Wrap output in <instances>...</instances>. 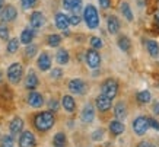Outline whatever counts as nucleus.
Returning <instances> with one entry per match:
<instances>
[{"mask_svg": "<svg viewBox=\"0 0 159 147\" xmlns=\"http://www.w3.org/2000/svg\"><path fill=\"white\" fill-rule=\"evenodd\" d=\"M58 106H60V104H58L57 99H50L48 100V108H50V111L57 112V111H58Z\"/></svg>", "mask_w": 159, "mask_h": 147, "instance_id": "ea45409f", "label": "nucleus"}, {"mask_svg": "<svg viewBox=\"0 0 159 147\" xmlns=\"http://www.w3.org/2000/svg\"><path fill=\"white\" fill-rule=\"evenodd\" d=\"M114 115H116V119H120V121H123V119L127 117V108H125V104L123 100L116 105V108H114Z\"/></svg>", "mask_w": 159, "mask_h": 147, "instance_id": "393cba45", "label": "nucleus"}, {"mask_svg": "<svg viewBox=\"0 0 159 147\" xmlns=\"http://www.w3.org/2000/svg\"><path fill=\"white\" fill-rule=\"evenodd\" d=\"M155 22H156V25H159V12L155 13Z\"/></svg>", "mask_w": 159, "mask_h": 147, "instance_id": "a18cd8bd", "label": "nucleus"}, {"mask_svg": "<svg viewBox=\"0 0 159 147\" xmlns=\"http://www.w3.org/2000/svg\"><path fill=\"white\" fill-rule=\"evenodd\" d=\"M2 80H3V73H2V70H0V83H2Z\"/></svg>", "mask_w": 159, "mask_h": 147, "instance_id": "09e8293b", "label": "nucleus"}, {"mask_svg": "<svg viewBox=\"0 0 159 147\" xmlns=\"http://www.w3.org/2000/svg\"><path fill=\"white\" fill-rule=\"evenodd\" d=\"M26 100H28V105L32 106V108H41L44 105L43 95H41L39 92H37V90H31L28 98H26Z\"/></svg>", "mask_w": 159, "mask_h": 147, "instance_id": "9b49d317", "label": "nucleus"}, {"mask_svg": "<svg viewBox=\"0 0 159 147\" xmlns=\"http://www.w3.org/2000/svg\"><path fill=\"white\" fill-rule=\"evenodd\" d=\"M107 29H108V32L111 35H117V33L120 32V20H118L117 16L110 15L107 18Z\"/></svg>", "mask_w": 159, "mask_h": 147, "instance_id": "dca6fc26", "label": "nucleus"}, {"mask_svg": "<svg viewBox=\"0 0 159 147\" xmlns=\"http://www.w3.org/2000/svg\"><path fill=\"white\" fill-rule=\"evenodd\" d=\"M67 144V138L64 133H57L53 137V146L54 147H66Z\"/></svg>", "mask_w": 159, "mask_h": 147, "instance_id": "bb28decb", "label": "nucleus"}, {"mask_svg": "<svg viewBox=\"0 0 159 147\" xmlns=\"http://www.w3.org/2000/svg\"><path fill=\"white\" fill-rule=\"evenodd\" d=\"M54 25H56V28L60 29V31L69 29V26H70L69 16L66 13H63V12H57L56 16H54Z\"/></svg>", "mask_w": 159, "mask_h": 147, "instance_id": "f8f14e48", "label": "nucleus"}, {"mask_svg": "<svg viewBox=\"0 0 159 147\" xmlns=\"http://www.w3.org/2000/svg\"><path fill=\"white\" fill-rule=\"evenodd\" d=\"M6 76H7V80L12 83V85H18L22 77H24V66L20 63H12L9 67H7V71H6Z\"/></svg>", "mask_w": 159, "mask_h": 147, "instance_id": "7ed1b4c3", "label": "nucleus"}, {"mask_svg": "<svg viewBox=\"0 0 159 147\" xmlns=\"http://www.w3.org/2000/svg\"><path fill=\"white\" fill-rule=\"evenodd\" d=\"M85 60H86L88 67L92 69V70H97V69H99V66H101V56H99L98 50H93V48L88 50V51L85 52Z\"/></svg>", "mask_w": 159, "mask_h": 147, "instance_id": "39448f33", "label": "nucleus"}, {"mask_svg": "<svg viewBox=\"0 0 159 147\" xmlns=\"http://www.w3.org/2000/svg\"><path fill=\"white\" fill-rule=\"evenodd\" d=\"M146 50H148V52H149L150 57L153 58H158L159 57V45L156 41H153V39H146Z\"/></svg>", "mask_w": 159, "mask_h": 147, "instance_id": "b1692460", "label": "nucleus"}, {"mask_svg": "<svg viewBox=\"0 0 159 147\" xmlns=\"http://www.w3.org/2000/svg\"><path fill=\"white\" fill-rule=\"evenodd\" d=\"M108 128H110V133L112 134V136H120V134L124 133V124H123V121H120V119H112L110 122V125H108Z\"/></svg>", "mask_w": 159, "mask_h": 147, "instance_id": "412c9836", "label": "nucleus"}, {"mask_svg": "<svg viewBox=\"0 0 159 147\" xmlns=\"http://www.w3.org/2000/svg\"><path fill=\"white\" fill-rule=\"evenodd\" d=\"M29 25H31V28L32 29H39L43 28L44 25H45V16H44L43 12H39V10H35L31 13L29 16Z\"/></svg>", "mask_w": 159, "mask_h": 147, "instance_id": "1a4fd4ad", "label": "nucleus"}, {"mask_svg": "<svg viewBox=\"0 0 159 147\" xmlns=\"http://www.w3.org/2000/svg\"><path fill=\"white\" fill-rule=\"evenodd\" d=\"M101 93L110 99H114L118 95V82L116 79H111V77L104 80L101 85Z\"/></svg>", "mask_w": 159, "mask_h": 147, "instance_id": "20e7f679", "label": "nucleus"}, {"mask_svg": "<svg viewBox=\"0 0 159 147\" xmlns=\"http://www.w3.org/2000/svg\"><path fill=\"white\" fill-rule=\"evenodd\" d=\"M67 87L73 95H83V93L86 92L88 85H86V82L85 80L79 79V77H75V79H72V80L69 82Z\"/></svg>", "mask_w": 159, "mask_h": 147, "instance_id": "0eeeda50", "label": "nucleus"}, {"mask_svg": "<svg viewBox=\"0 0 159 147\" xmlns=\"http://www.w3.org/2000/svg\"><path fill=\"white\" fill-rule=\"evenodd\" d=\"M93 118H95V109L91 104H86L83 106L82 112H80V119L85 124H91L93 121Z\"/></svg>", "mask_w": 159, "mask_h": 147, "instance_id": "2eb2a0df", "label": "nucleus"}, {"mask_svg": "<svg viewBox=\"0 0 159 147\" xmlns=\"http://www.w3.org/2000/svg\"><path fill=\"white\" fill-rule=\"evenodd\" d=\"M61 44V35L58 33H50L47 37V45L51 48H57Z\"/></svg>", "mask_w": 159, "mask_h": 147, "instance_id": "a878e982", "label": "nucleus"}, {"mask_svg": "<svg viewBox=\"0 0 159 147\" xmlns=\"http://www.w3.org/2000/svg\"><path fill=\"white\" fill-rule=\"evenodd\" d=\"M9 131L12 136H18L24 131V119L20 117H15L9 124Z\"/></svg>", "mask_w": 159, "mask_h": 147, "instance_id": "a211bd4d", "label": "nucleus"}, {"mask_svg": "<svg viewBox=\"0 0 159 147\" xmlns=\"http://www.w3.org/2000/svg\"><path fill=\"white\" fill-rule=\"evenodd\" d=\"M19 147H35L37 146V138L32 131H22L19 137Z\"/></svg>", "mask_w": 159, "mask_h": 147, "instance_id": "9d476101", "label": "nucleus"}, {"mask_svg": "<svg viewBox=\"0 0 159 147\" xmlns=\"http://www.w3.org/2000/svg\"><path fill=\"white\" fill-rule=\"evenodd\" d=\"M63 35H64V37H69V35H70V31H69V29H64V31H63Z\"/></svg>", "mask_w": 159, "mask_h": 147, "instance_id": "49530a36", "label": "nucleus"}, {"mask_svg": "<svg viewBox=\"0 0 159 147\" xmlns=\"http://www.w3.org/2000/svg\"><path fill=\"white\" fill-rule=\"evenodd\" d=\"M137 147H158V146H155L153 143H150V141H140L137 144Z\"/></svg>", "mask_w": 159, "mask_h": 147, "instance_id": "37998d69", "label": "nucleus"}, {"mask_svg": "<svg viewBox=\"0 0 159 147\" xmlns=\"http://www.w3.org/2000/svg\"><path fill=\"white\" fill-rule=\"evenodd\" d=\"M148 128H149V124H148V118L146 117L140 115V117L134 118V121H133V131L137 136H145Z\"/></svg>", "mask_w": 159, "mask_h": 147, "instance_id": "6e6552de", "label": "nucleus"}, {"mask_svg": "<svg viewBox=\"0 0 159 147\" xmlns=\"http://www.w3.org/2000/svg\"><path fill=\"white\" fill-rule=\"evenodd\" d=\"M80 20H82V18L79 16V13H72L69 16V22H70V25H73V26H77V25L80 24Z\"/></svg>", "mask_w": 159, "mask_h": 147, "instance_id": "4c0bfd02", "label": "nucleus"}, {"mask_svg": "<svg viewBox=\"0 0 159 147\" xmlns=\"http://www.w3.org/2000/svg\"><path fill=\"white\" fill-rule=\"evenodd\" d=\"M37 66L41 71H48L51 69V57L48 52H41L37 60Z\"/></svg>", "mask_w": 159, "mask_h": 147, "instance_id": "4468645a", "label": "nucleus"}, {"mask_svg": "<svg viewBox=\"0 0 159 147\" xmlns=\"http://www.w3.org/2000/svg\"><path fill=\"white\" fill-rule=\"evenodd\" d=\"M56 61L60 64V66H64L70 61V54L66 48H60L57 52H56Z\"/></svg>", "mask_w": 159, "mask_h": 147, "instance_id": "5701e85b", "label": "nucleus"}, {"mask_svg": "<svg viewBox=\"0 0 159 147\" xmlns=\"http://www.w3.org/2000/svg\"><path fill=\"white\" fill-rule=\"evenodd\" d=\"M104 136H105V133H104V130L102 128H98V130H95L93 133H92V140L93 141H101L102 138H104Z\"/></svg>", "mask_w": 159, "mask_h": 147, "instance_id": "e433bc0d", "label": "nucleus"}, {"mask_svg": "<svg viewBox=\"0 0 159 147\" xmlns=\"http://www.w3.org/2000/svg\"><path fill=\"white\" fill-rule=\"evenodd\" d=\"M19 39L18 38H9L7 39V45H6V51L9 54H15L19 50Z\"/></svg>", "mask_w": 159, "mask_h": 147, "instance_id": "cd10ccee", "label": "nucleus"}, {"mask_svg": "<svg viewBox=\"0 0 159 147\" xmlns=\"http://www.w3.org/2000/svg\"><path fill=\"white\" fill-rule=\"evenodd\" d=\"M37 2H38V0H20V6H22L24 10H29L37 5Z\"/></svg>", "mask_w": 159, "mask_h": 147, "instance_id": "c9c22d12", "label": "nucleus"}, {"mask_svg": "<svg viewBox=\"0 0 159 147\" xmlns=\"http://www.w3.org/2000/svg\"><path fill=\"white\" fill-rule=\"evenodd\" d=\"M99 6H101V9L108 10L111 7V0H99Z\"/></svg>", "mask_w": 159, "mask_h": 147, "instance_id": "79ce46f5", "label": "nucleus"}, {"mask_svg": "<svg viewBox=\"0 0 159 147\" xmlns=\"http://www.w3.org/2000/svg\"><path fill=\"white\" fill-rule=\"evenodd\" d=\"M112 99H110V98H107L105 95H99L97 96V99H95V105H97V108L99 112H108L111 109V106H112V102H111Z\"/></svg>", "mask_w": 159, "mask_h": 147, "instance_id": "ddd939ff", "label": "nucleus"}, {"mask_svg": "<svg viewBox=\"0 0 159 147\" xmlns=\"http://www.w3.org/2000/svg\"><path fill=\"white\" fill-rule=\"evenodd\" d=\"M120 12H121V15L124 16L125 19L129 20V22H131V20H133V13H131L130 5H129L127 2H123V3L120 5Z\"/></svg>", "mask_w": 159, "mask_h": 147, "instance_id": "7c9ffc66", "label": "nucleus"}, {"mask_svg": "<svg viewBox=\"0 0 159 147\" xmlns=\"http://www.w3.org/2000/svg\"><path fill=\"white\" fill-rule=\"evenodd\" d=\"M35 38V29L32 28H25L22 32H20V38H19V42L24 44V45H28L34 41Z\"/></svg>", "mask_w": 159, "mask_h": 147, "instance_id": "aec40b11", "label": "nucleus"}, {"mask_svg": "<svg viewBox=\"0 0 159 147\" xmlns=\"http://www.w3.org/2000/svg\"><path fill=\"white\" fill-rule=\"evenodd\" d=\"M61 105L63 108H64V111H67L69 114H72V112H75V109H76V100H75V98H73L72 95H64L61 98Z\"/></svg>", "mask_w": 159, "mask_h": 147, "instance_id": "4be33fe9", "label": "nucleus"}, {"mask_svg": "<svg viewBox=\"0 0 159 147\" xmlns=\"http://www.w3.org/2000/svg\"><path fill=\"white\" fill-rule=\"evenodd\" d=\"M89 44H91V47L93 48V50H101V48L104 47V42H102V39L99 38V37H91Z\"/></svg>", "mask_w": 159, "mask_h": 147, "instance_id": "f704fd0d", "label": "nucleus"}, {"mask_svg": "<svg viewBox=\"0 0 159 147\" xmlns=\"http://www.w3.org/2000/svg\"><path fill=\"white\" fill-rule=\"evenodd\" d=\"M63 7L66 10H70L72 13H79L82 10V0H61Z\"/></svg>", "mask_w": 159, "mask_h": 147, "instance_id": "f3484780", "label": "nucleus"}, {"mask_svg": "<svg viewBox=\"0 0 159 147\" xmlns=\"http://www.w3.org/2000/svg\"><path fill=\"white\" fill-rule=\"evenodd\" d=\"M0 147H15V138L13 136H3L0 138Z\"/></svg>", "mask_w": 159, "mask_h": 147, "instance_id": "473e14b6", "label": "nucleus"}, {"mask_svg": "<svg viewBox=\"0 0 159 147\" xmlns=\"http://www.w3.org/2000/svg\"><path fill=\"white\" fill-rule=\"evenodd\" d=\"M136 99H137V102L139 104H148V102H150V99H152V95H150L149 90H140V92H137L136 93Z\"/></svg>", "mask_w": 159, "mask_h": 147, "instance_id": "c85d7f7f", "label": "nucleus"}, {"mask_svg": "<svg viewBox=\"0 0 159 147\" xmlns=\"http://www.w3.org/2000/svg\"><path fill=\"white\" fill-rule=\"evenodd\" d=\"M51 79H54V80H58V79H61V76H63V70L60 69V67H56V69H53L51 70Z\"/></svg>", "mask_w": 159, "mask_h": 147, "instance_id": "58836bf2", "label": "nucleus"}, {"mask_svg": "<svg viewBox=\"0 0 159 147\" xmlns=\"http://www.w3.org/2000/svg\"><path fill=\"white\" fill-rule=\"evenodd\" d=\"M83 22L89 29H97L99 26V13L93 5H88L83 9Z\"/></svg>", "mask_w": 159, "mask_h": 147, "instance_id": "f03ea898", "label": "nucleus"}, {"mask_svg": "<svg viewBox=\"0 0 159 147\" xmlns=\"http://www.w3.org/2000/svg\"><path fill=\"white\" fill-rule=\"evenodd\" d=\"M153 114L155 115H159V102H158V100L153 104Z\"/></svg>", "mask_w": 159, "mask_h": 147, "instance_id": "c03bdc74", "label": "nucleus"}, {"mask_svg": "<svg viewBox=\"0 0 159 147\" xmlns=\"http://www.w3.org/2000/svg\"><path fill=\"white\" fill-rule=\"evenodd\" d=\"M5 6V0H0V10H2V7Z\"/></svg>", "mask_w": 159, "mask_h": 147, "instance_id": "de8ad7c7", "label": "nucleus"}, {"mask_svg": "<svg viewBox=\"0 0 159 147\" xmlns=\"http://www.w3.org/2000/svg\"><path fill=\"white\" fill-rule=\"evenodd\" d=\"M39 85V80H38V76L34 70H29L26 77H25V87L28 90H34L37 89V86Z\"/></svg>", "mask_w": 159, "mask_h": 147, "instance_id": "6ab92c4d", "label": "nucleus"}, {"mask_svg": "<svg viewBox=\"0 0 159 147\" xmlns=\"http://www.w3.org/2000/svg\"><path fill=\"white\" fill-rule=\"evenodd\" d=\"M54 124H56V117L51 111H43L34 117V127L41 133L51 130L54 127Z\"/></svg>", "mask_w": 159, "mask_h": 147, "instance_id": "f257e3e1", "label": "nucleus"}, {"mask_svg": "<svg viewBox=\"0 0 159 147\" xmlns=\"http://www.w3.org/2000/svg\"><path fill=\"white\" fill-rule=\"evenodd\" d=\"M148 124H149L150 128H153V130H156V131L159 130V122L155 118H148Z\"/></svg>", "mask_w": 159, "mask_h": 147, "instance_id": "a19ab883", "label": "nucleus"}, {"mask_svg": "<svg viewBox=\"0 0 159 147\" xmlns=\"http://www.w3.org/2000/svg\"><path fill=\"white\" fill-rule=\"evenodd\" d=\"M18 18V10L13 5H6L0 10V20L2 22H13Z\"/></svg>", "mask_w": 159, "mask_h": 147, "instance_id": "423d86ee", "label": "nucleus"}, {"mask_svg": "<svg viewBox=\"0 0 159 147\" xmlns=\"http://www.w3.org/2000/svg\"><path fill=\"white\" fill-rule=\"evenodd\" d=\"M10 37V31L7 28V25L5 22H2L0 24V39H3V41H7Z\"/></svg>", "mask_w": 159, "mask_h": 147, "instance_id": "72a5a7b5", "label": "nucleus"}, {"mask_svg": "<svg viewBox=\"0 0 159 147\" xmlns=\"http://www.w3.org/2000/svg\"><path fill=\"white\" fill-rule=\"evenodd\" d=\"M37 52H38V47L35 45V44H28V45H25V56L28 58H32L37 56Z\"/></svg>", "mask_w": 159, "mask_h": 147, "instance_id": "2f4dec72", "label": "nucleus"}, {"mask_svg": "<svg viewBox=\"0 0 159 147\" xmlns=\"http://www.w3.org/2000/svg\"><path fill=\"white\" fill-rule=\"evenodd\" d=\"M117 44H118V48H120L121 51H124V52H127L129 50H130V47H131L130 39H129V37H125V35H121V37H118V41H117Z\"/></svg>", "mask_w": 159, "mask_h": 147, "instance_id": "c756f323", "label": "nucleus"}]
</instances>
